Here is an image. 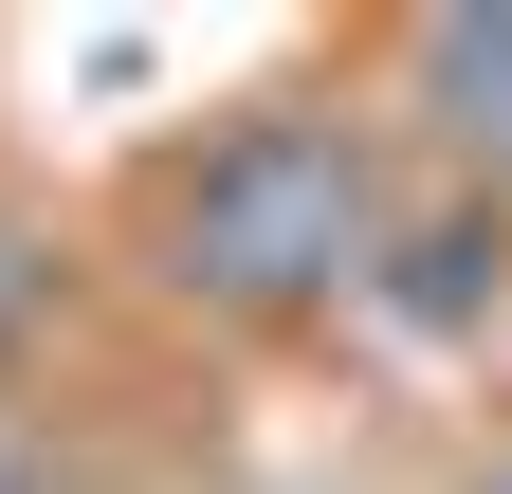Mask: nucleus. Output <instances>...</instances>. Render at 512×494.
<instances>
[{"label": "nucleus", "mask_w": 512, "mask_h": 494, "mask_svg": "<svg viewBox=\"0 0 512 494\" xmlns=\"http://www.w3.org/2000/svg\"><path fill=\"white\" fill-rule=\"evenodd\" d=\"M403 55H421V110H439V129H458L476 165H512V0H458V19H421Z\"/></svg>", "instance_id": "obj_2"}, {"label": "nucleus", "mask_w": 512, "mask_h": 494, "mask_svg": "<svg viewBox=\"0 0 512 494\" xmlns=\"http://www.w3.org/2000/svg\"><path fill=\"white\" fill-rule=\"evenodd\" d=\"M37 293H55V257H37V238H0V348L37 330Z\"/></svg>", "instance_id": "obj_4"}, {"label": "nucleus", "mask_w": 512, "mask_h": 494, "mask_svg": "<svg viewBox=\"0 0 512 494\" xmlns=\"http://www.w3.org/2000/svg\"><path fill=\"white\" fill-rule=\"evenodd\" d=\"M165 257H183V293H220V312H311V293H348L366 275V147L330 110L220 129L183 165V202H165Z\"/></svg>", "instance_id": "obj_1"}, {"label": "nucleus", "mask_w": 512, "mask_h": 494, "mask_svg": "<svg viewBox=\"0 0 512 494\" xmlns=\"http://www.w3.org/2000/svg\"><path fill=\"white\" fill-rule=\"evenodd\" d=\"M0 494H37V476H19V440H0Z\"/></svg>", "instance_id": "obj_5"}, {"label": "nucleus", "mask_w": 512, "mask_h": 494, "mask_svg": "<svg viewBox=\"0 0 512 494\" xmlns=\"http://www.w3.org/2000/svg\"><path fill=\"white\" fill-rule=\"evenodd\" d=\"M476 257H494V238H476V220H439V238H421V257H403V312H439V330H458V312H476V293H494Z\"/></svg>", "instance_id": "obj_3"}]
</instances>
